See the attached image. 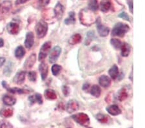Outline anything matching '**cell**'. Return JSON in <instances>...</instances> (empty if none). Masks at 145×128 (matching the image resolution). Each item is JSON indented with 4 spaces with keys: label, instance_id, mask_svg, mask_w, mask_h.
Wrapping results in <instances>:
<instances>
[{
    "label": "cell",
    "instance_id": "7",
    "mask_svg": "<svg viewBox=\"0 0 145 128\" xmlns=\"http://www.w3.org/2000/svg\"><path fill=\"white\" fill-rule=\"evenodd\" d=\"M96 23H97V32L100 36L101 37H106L108 35L110 29L108 27L105 26L104 25H103L101 22L100 18H98L96 20Z\"/></svg>",
    "mask_w": 145,
    "mask_h": 128
},
{
    "label": "cell",
    "instance_id": "18",
    "mask_svg": "<svg viewBox=\"0 0 145 128\" xmlns=\"http://www.w3.org/2000/svg\"><path fill=\"white\" fill-rule=\"evenodd\" d=\"M121 55L123 57H127L129 55L130 53V45L127 43H123L121 44Z\"/></svg>",
    "mask_w": 145,
    "mask_h": 128
},
{
    "label": "cell",
    "instance_id": "33",
    "mask_svg": "<svg viewBox=\"0 0 145 128\" xmlns=\"http://www.w3.org/2000/svg\"><path fill=\"white\" fill-rule=\"evenodd\" d=\"M62 67L61 66L58 64H54L53 65L52 67V73L54 76H57L58 74L60 73L61 71Z\"/></svg>",
    "mask_w": 145,
    "mask_h": 128
},
{
    "label": "cell",
    "instance_id": "15",
    "mask_svg": "<svg viewBox=\"0 0 145 128\" xmlns=\"http://www.w3.org/2000/svg\"><path fill=\"white\" fill-rule=\"evenodd\" d=\"M39 72H40L42 80H45L46 77H47L48 73V67L47 64L44 62L41 63L39 66Z\"/></svg>",
    "mask_w": 145,
    "mask_h": 128
},
{
    "label": "cell",
    "instance_id": "2",
    "mask_svg": "<svg viewBox=\"0 0 145 128\" xmlns=\"http://www.w3.org/2000/svg\"><path fill=\"white\" fill-rule=\"evenodd\" d=\"M130 27L126 23H118L114 25L112 29V35L113 36H118L122 38L125 36L126 33L129 31Z\"/></svg>",
    "mask_w": 145,
    "mask_h": 128
},
{
    "label": "cell",
    "instance_id": "21",
    "mask_svg": "<svg viewBox=\"0 0 145 128\" xmlns=\"http://www.w3.org/2000/svg\"><path fill=\"white\" fill-rule=\"evenodd\" d=\"M108 74L110 76V77L113 80H116V79L119 76V69L118 67L116 65H114L108 71Z\"/></svg>",
    "mask_w": 145,
    "mask_h": 128
},
{
    "label": "cell",
    "instance_id": "20",
    "mask_svg": "<svg viewBox=\"0 0 145 128\" xmlns=\"http://www.w3.org/2000/svg\"><path fill=\"white\" fill-rule=\"evenodd\" d=\"M44 95L46 99L50 100H53L57 98V95L55 92V91L51 89H48L45 91Z\"/></svg>",
    "mask_w": 145,
    "mask_h": 128
},
{
    "label": "cell",
    "instance_id": "11",
    "mask_svg": "<svg viewBox=\"0 0 145 128\" xmlns=\"http://www.w3.org/2000/svg\"><path fill=\"white\" fill-rule=\"evenodd\" d=\"M25 45L26 48L28 49H30L32 48L34 43V35L32 32H27L26 34V37H25Z\"/></svg>",
    "mask_w": 145,
    "mask_h": 128
},
{
    "label": "cell",
    "instance_id": "10",
    "mask_svg": "<svg viewBox=\"0 0 145 128\" xmlns=\"http://www.w3.org/2000/svg\"><path fill=\"white\" fill-rule=\"evenodd\" d=\"M2 85H3V87L5 88V89L8 91L10 93H14V94H26V93H29V91H27L26 89H20V88H18V87H13V88H11V87H9L8 85L7 84L6 81H3V82H2Z\"/></svg>",
    "mask_w": 145,
    "mask_h": 128
},
{
    "label": "cell",
    "instance_id": "39",
    "mask_svg": "<svg viewBox=\"0 0 145 128\" xmlns=\"http://www.w3.org/2000/svg\"><path fill=\"white\" fill-rule=\"evenodd\" d=\"M50 0H38V5L39 7H45L48 5Z\"/></svg>",
    "mask_w": 145,
    "mask_h": 128
},
{
    "label": "cell",
    "instance_id": "41",
    "mask_svg": "<svg viewBox=\"0 0 145 128\" xmlns=\"http://www.w3.org/2000/svg\"><path fill=\"white\" fill-rule=\"evenodd\" d=\"M89 88H90V83H87V82L84 83V84L83 85V87H82V89H83V90L85 91H86V92H87V91H88Z\"/></svg>",
    "mask_w": 145,
    "mask_h": 128
},
{
    "label": "cell",
    "instance_id": "43",
    "mask_svg": "<svg viewBox=\"0 0 145 128\" xmlns=\"http://www.w3.org/2000/svg\"><path fill=\"white\" fill-rule=\"evenodd\" d=\"M29 1V0H16V5H20V4H23L26 3L27 1Z\"/></svg>",
    "mask_w": 145,
    "mask_h": 128
},
{
    "label": "cell",
    "instance_id": "4",
    "mask_svg": "<svg viewBox=\"0 0 145 128\" xmlns=\"http://www.w3.org/2000/svg\"><path fill=\"white\" fill-rule=\"evenodd\" d=\"M36 35L37 38H43L46 36L48 31V25L45 21L40 20L36 25Z\"/></svg>",
    "mask_w": 145,
    "mask_h": 128
},
{
    "label": "cell",
    "instance_id": "37",
    "mask_svg": "<svg viewBox=\"0 0 145 128\" xmlns=\"http://www.w3.org/2000/svg\"><path fill=\"white\" fill-rule=\"evenodd\" d=\"M12 66L10 64V62H8L5 68L4 69V74H5L7 76H8L9 74H10L12 73Z\"/></svg>",
    "mask_w": 145,
    "mask_h": 128
},
{
    "label": "cell",
    "instance_id": "46",
    "mask_svg": "<svg viewBox=\"0 0 145 128\" xmlns=\"http://www.w3.org/2000/svg\"><path fill=\"white\" fill-rule=\"evenodd\" d=\"M4 45V41L3 39L2 38H0V47H2Z\"/></svg>",
    "mask_w": 145,
    "mask_h": 128
},
{
    "label": "cell",
    "instance_id": "12",
    "mask_svg": "<svg viewBox=\"0 0 145 128\" xmlns=\"http://www.w3.org/2000/svg\"><path fill=\"white\" fill-rule=\"evenodd\" d=\"M7 29L9 34L14 35L18 33L19 31H20V26L17 23L10 22L7 26Z\"/></svg>",
    "mask_w": 145,
    "mask_h": 128
},
{
    "label": "cell",
    "instance_id": "23",
    "mask_svg": "<svg viewBox=\"0 0 145 128\" xmlns=\"http://www.w3.org/2000/svg\"><path fill=\"white\" fill-rule=\"evenodd\" d=\"M128 96L127 91L126 90L125 88H121L118 93V99L119 101L123 102L125 100Z\"/></svg>",
    "mask_w": 145,
    "mask_h": 128
},
{
    "label": "cell",
    "instance_id": "34",
    "mask_svg": "<svg viewBox=\"0 0 145 128\" xmlns=\"http://www.w3.org/2000/svg\"><path fill=\"white\" fill-rule=\"evenodd\" d=\"M110 43L112 44V45L114 47V48L116 49H118L121 48V41L119 40L118 39H116V38H112L110 40Z\"/></svg>",
    "mask_w": 145,
    "mask_h": 128
},
{
    "label": "cell",
    "instance_id": "44",
    "mask_svg": "<svg viewBox=\"0 0 145 128\" xmlns=\"http://www.w3.org/2000/svg\"><path fill=\"white\" fill-rule=\"evenodd\" d=\"M128 5H129V8H130V11L131 12V13H133V1L132 0H130V1H128Z\"/></svg>",
    "mask_w": 145,
    "mask_h": 128
},
{
    "label": "cell",
    "instance_id": "17",
    "mask_svg": "<svg viewBox=\"0 0 145 128\" xmlns=\"http://www.w3.org/2000/svg\"><path fill=\"white\" fill-rule=\"evenodd\" d=\"M99 83L101 86L103 87H108L111 84V80L108 76L102 75L99 79Z\"/></svg>",
    "mask_w": 145,
    "mask_h": 128
},
{
    "label": "cell",
    "instance_id": "6",
    "mask_svg": "<svg viewBox=\"0 0 145 128\" xmlns=\"http://www.w3.org/2000/svg\"><path fill=\"white\" fill-rule=\"evenodd\" d=\"M61 53V48L59 46H56L51 50L49 54V62L51 64H54L57 61L58 58Z\"/></svg>",
    "mask_w": 145,
    "mask_h": 128
},
{
    "label": "cell",
    "instance_id": "38",
    "mask_svg": "<svg viewBox=\"0 0 145 128\" xmlns=\"http://www.w3.org/2000/svg\"><path fill=\"white\" fill-rule=\"evenodd\" d=\"M118 17L122 18V19L125 20L126 21H128V22H130V17L128 16L127 14L125 12H122L119 14L118 15Z\"/></svg>",
    "mask_w": 145,
    "mask_h": 128
},
{
    "label": "cell",
    "instance_id": "14",
    "mask_svg": "<svg viewBox=\"0 0 145 128\" xmlns=\"http://www.w3.org/2000/svg\"><path fill=\"white\" fill-rule=\"evenodd\" d=\"M36 56L35 54H32L30 56L27 58V60H25L24 63V67L25 69H29L32 68L36 63Z\"/></svg>",
    "mask_w": 145,
    "mask_h": 128
},
{
    "label": "cell",
    "instance_id": "35",
    "mask_svg": "<svg viewBox=\"0 0 145 128\" xmlns=\"http://www.w3.org/2000/svg\"><path fill=\"white\" fill-rule=\"evenodd\" d=\"M12 4L10 1H5L3 3V5H2V12L3 13H6L10 10L11 8Z\"/></svg>",
    "mask_w": 145,
    "mask_h": 128
},
{
    "label": "cell",
    "instance_id": "8",
    "mask_svg": "<svg viewBox=\"0 0 145 128\" xmlns=\"http://www.w3.org/2000/svg\"><path fill=\"white\" fill-rule=\"evenodd\" d=\"M79 109V104L75 100H70L67 102L66 106V110L69 113H72Z\"/></svg>",
    "mask_w": 145,
    "mask_h": 128
},
{
    "label": "cell",
    "instance_id": "40",
    "mask_svg": "<svg viewBox=\"0 0 145 128\" xmlns=\"http://www.w3.org/2000/svg\"><path fill=\"white\" fill-rule=\"evenodd\" d=\"M61 89H62L63 93V95L65 96H69L70 94V88L68 87V86H67V85L62 86Z\"/></svg>",
    "mask_w": 145,
    "mask_h": 128
},
{
    "label": "cell",
    "instance_id": "24",
    "mask_svg": "<svg viewBox=\"0 0 145 128\" xmlns=\"http://www.w3.org/2000/svg\"><path fill=\"white\" fill-rule=\"evenodd\" d=\"M3 103L5 105H7V106H14V105L16 104V99L13 96L6 95V96H5L3 98Z\"/></svg>",
    "mask_w": 145,
    "mask_h": 128
},
{
    "label": "cell",
    "instance_id": "19",
    "mask_svg": "<svg viewBox=\"0 0 145 128\" xmlns=\"http://www.w3.org/2000/svg\"><path fill=\"white\" fill-rule=\"evenodd\" d=\"M111 5L112 4L110 0H103L100 3L101 11L103 12H106L111 8Z\"/></svg>",
    "mask_w": 145,
    "mask_h": 128
},
{
    "label": "cell",
    "instance_id": "13",
    "mask_svg": "<svg viewBox=\"0 0 145 128\" xmlns=\"http://www.w3.org/2000/svg\"><path fill=\"white\" fill-rule=\"evenodd\" d=\"M25 75H26V72L25 71H20L16 74V76L13 78L14 83H16V84L21 85L24 82L25 79Z\"/></svg>",
    "mask_w": 145,
    "mask_h": 128
},
{
    "label": "cell",
    "instance_id": "29",
    "mask_svg": "<svg viewBox=\"0 0 145 128\" xmlns=\"http://www.w3.org/2000/svg\"><path fill=\"white\" fill-rule=\"evenodd\" d=\"M13 111L10 108L3 109L0 111V116L3 118H8L12 116Z\"/></svg>",
    "mask_w": 145,
    "mask_h": 128
},
{
    "label": "cell",
    "instance_id": "3",
    "mask_svg": "<svg viewBox=\"0 0 145 128\" xmlns=\"http://www.w3.org/2000/svg\"><path fill=\"white\" fill-rule=\"evenodd\" d=\"M72 119L81 126L88 127L90 125V118L86 114L80 113L72 116Z\"/></svg>",
    "mask_w": 145,
    "mask_h": 128
},
{
    "label": "cell",
    "instance_id": "5",
    "mask_svg": "<svg viewBox=\"0 0 145 128\" xmlns=\"http://www.w3.org/2000/svg\"><path fill=\"white\" fill-rule=\"evenodd\" d=\"M51 46H52V43H51L50 41H46L41 46L38 57L39 61H43L45 59L46 56L48 54L49 51L51 49Z\"/></svg>",
    "mask_w": 145,
    "mask_h": 128
},
{
    "label": "cell",
    "instance_id": "26",
    "mask_svg": "<svg viewBox=\"0 0 145 128\" xmlns=\"http://www.w3.org/2000/svg\"><path fill=\"white\" fill-rule=\"evenodd\" d=\"M81 36L79 34H75L72 36L71 38H70L69 43L71 45H76V44L79 43L81 41Z\"/></svg>",
    "mask_w": 145,
    "mask_h": 128
},
{
    "label": "cell",
    "instance_id": "28",
    "mask_svg": "<svg viewBox=\"0 0 145 128\" xmlns=\"http://www.w3.org/2000/svg\"><path fill=\"white\" fill-rule=\"evenodd\" d=\"M25 54V50L23 46H18L15 50V56L18 58V59H21L22 58L24 55Z\"/></svg>",
    "mask_w": 145,
    "mask_h": 128
},
{
    "label": "cell",
    "instance_id": "30",
    "mask_svg": "<svg viewBox=\"0 0 145 128\" xmlns=\"http://www.w3.org/2000/svg\"><path fill=\"white\" fill-rule=\"evenodd\" d=\"M88 9H90V11L93 12L97 11L98 7H99L97 0H89L88 3Z\"/></svg>",
    "mask_w": 145,
    "mask_h": 128
},
{
    "label": "cell",
    "instance_id": "16",
    "mask_svg": "<svg viewBox=\"0 0 145 128\" xmlns=\"http://www.w3.org/2000/svg\"><path fill=\"white\" fill-rule=\"evenodd\" d=\"M106 110L112 116H117L121 113V110L117 105H111L106 108Z\"/></svg>",
    "mask_w": 145,
    "mask_h": 128
},
{
    "label": "cell",
    "instance_id": "27",
    "mask_svg": "<svg viewBox=\"0 0 145 128\" xmlns=\"http://www.w3.org/2000/svg\"><path fill=\"white\" fill-rule=\"evenodd\" d=\"M64 22L66 25H73L76 23L74 12H70L69 14V17L65 20Z\"/></svg>",
    "mask_w": 145,
    "mask_h": 128
},
{
    "label": "cell",
    "instance_id": "25",
    "mask_svg": "<svg viewBox=\"0 0 145 128\" xmlns=\"http://www.w3.org/2000/svg\"><path fill=\"white\" fill-rule=\"evenodd\" d=\"M90 93L93 96L98 98L100 96L101 93V89L99 86H98L97 85H93L92 88L90 89Z\"/></svg>",
    "mask_w": 145,
    "mask_h": 128
},
{
    "label": "cell",
    "instance_id": "36",
    "mask_svg": "<svg viewBox=\"0 0 145 128\" xmlns=\"http://www.w3.org/2000/svg\"><path fill=\"white\" fill-rule=\"evenodd\" d=\"M28 77L30 81H35L36 80L37 78V73L35 71H30L29 73H28Z\"/></svg>",
    "mask_w": 145,
    "mask_h": 128
},
{
    "label": "cell",
    "instance_id": "32",
    "mask_svg": "<svg viewBox=\"0 0 145 128\" xmlns=\"http://www.w3.org/2000/svg\"><path fill=\"white\" fill-rule=\"evenodd\" d=\"M94 38V32L93 31H89L86 34V38L85 41V45H88L92 42L93 39Z\"/></svg>",
    "mask_w": 145,
    "mask_h": 128
},
{
    "label": "cell",
    "instance_id": "42",
    "mask_svg": "<svg viewBox=\"0 0 145 128\" xmlns=\"http://www.w3.org/2000/svg\"><path fill=\"white\" fill-rule=\"evenodd\" d=\"M1 127H12V125L10 124H9L8 122H5L3 124H2L1 125H0Z\"/></svg>",
    "mask_w": 145,
    "mask_h": 128
},
{
    "label": "cell",
    "instance_id": "31",
    "mask_svg": "<svg viewBox=\"0 0 145 128\" xmlns=\"http://www.w3.org/2000/svg\"><path fill=\"white\" fill-rule=\"evenodd\" d=\"M95 118H96V119L99 121V122L103 123V124L108 122V119H109L108 116L105 115V114H101V113H99L95 115Z\"/></svg>",
    "mask_w": 145,
    "mask_h": 128
},
{
    "label": "cell",
    "instance_id": "1",
    "mask_svg": "<svg viewBox=\"0 0 145 128\" xmlns=\"http://www.w3.org/2000/svg\"><path fill=\"white\" fill-rule=\"evenodd\" d=\"M93 11H90L88 9H83L79 12V21L82 25L85 26H90L95 22V15L92 12Z\"/></svg>",
    "mask_w": 145,
    "mask_h": 128
},
{
    "label": "cell",
    "instance_id": "22",
    "mask_svg": "<svg viewBox=\"0 0 145 128\" xmlns=\"http://www.w3.org/2000/svg\"><path fill=\"white\" fill-rule=\"evenodd\" d=\"M29 101L31 102V103L34 104L37 102L39 104H43V98H42V96L39 93H36L33 96H30L29 97Z\"/></svg>",
    "mask_w": 145,
    "mask_h": 128
},
{
    "label": "cell",
    "instance_id": "45",
    "mask_svg": "<svg viewBox=\"0 0 145 128\" xmlns=\"http://www.w3.org/2000/svg\"><path fill=\"white\" fill-rule=\"evenodd\" d=\"M5 62V58L3 57H0V67H1Z\"/></svg>",
    "mask_w": 145,
    "mask_h": 128
},
{
    "label": "cell",
    "instance_id": "9",
    "mask_svg": "<svg viewBox=\"0 0 145 128\" xmlns=\"http://www.w3.org/2000/svg\"><path fill=\"white\" fill-rule=\"evenodd\" d=\"M64 7L59 2L56 4V5L55 6L54 10V17L57 19V20H59L60 19H61V18L63 17V15L64 14Z\"/></svg>",
    "mask_w": 145,
    "mask_h": 128
}]
</instances>
